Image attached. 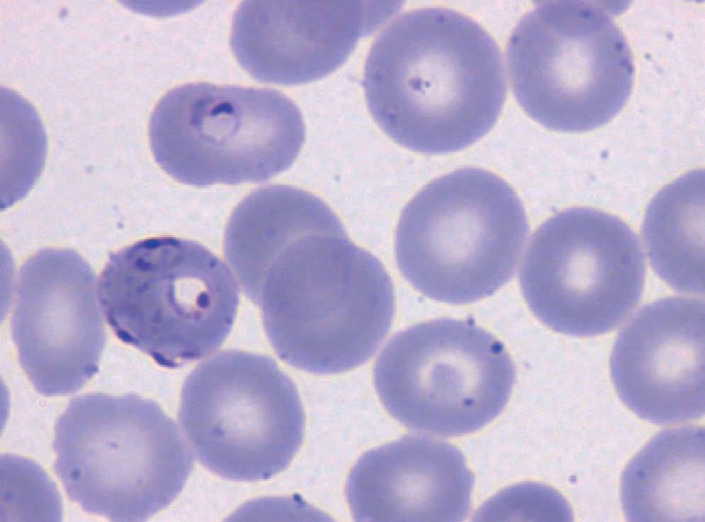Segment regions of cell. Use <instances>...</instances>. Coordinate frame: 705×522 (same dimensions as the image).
<instances>
[{
	"instance_id": "cell-12",
	"label": "cell",
	"mask_w": 705,
	"mask_h": 522,
	"mask_svg": "<svg viewBox=\"0 0 705 522\" xmlns=\"http://www.w3.org/2000/svg\"><path fill=\"white\" fill-rule=\"evenodd\" d=\"M360 1H246L233 15L230 47L239 64L264 83L295 86L340 67L359 40L397 8Z\"/></svg>"
},
{
	"instance_id": "cell-9",
	"label": "cell",
	"mask_w": 705,
	"mask_h": 522,
	"mask_svg": "<svg viewBox=\"0 0 705 522\" xmlns=\"http://www.w3.org/2000/svg\"><path fill=\"white\" fill-rule=\"evenodd\" d=\"M516 380L504 344L472 319L437 318L395 334L373 369L378 397L406 428L474 433L497 417Z\"/></svg>"
},
{
	"instance_id": "cell-18",
	"label": "cell",
	"mask_w": 705,
	"mask_h": 522,
	"mask_svg": "<svg viewBox=\"0 0 705 522\" xmlns=\"http://www.w3.org/2000/svg\"><path fill=\"white\" fill-rule=\"evenodd\" d=\"M1 501L8 516L61 520L62 502L55 484L39 465L23 457H1Z\"/></svg>"
},
{
	"instance_id": "cell-17",
	"label": "cell",
	"mask_w": 705,
	"mask_h": 522,
	"mask_svg": "<svg viewBox=\"0 0 705 522\" xmlns=\"http://www.w3.org/2000/svg\"><path fill=\"white\" fill-rule=\"evenodd\" d=\"M47 140L35 108L16 91L1 88V208L22 199L44 165Z\"/></svg>"
},
{
	"instance_id": "cell-13",
	"label": "cell",
	"mask_w": 705,
	"mask_h": 522,
	"mask_svg": "<svg viewBox=\"0 0 705 522\" xmlns=\"http://www.w3.org/2000/svg\"><path fill=\"white\" fill-rule=\"evenodd\" d=\"M610 375L621 401L652 424L705 412L704 302L671 296L642 307L614 342Z\"/></svg>"
},
{
	"instance_id": "cell-7",
	"label": "cell",
	"mask_w": 705,
	"mask_h": 522,
	"mask_svg": "<svg viewBox=\"0 0 705 522\" xmlns=\"http://www.w3.org/2000/svg\"><path fill=\"white\" fill-rule=\"evenodd\" d=\"M305 134L299 108L283 93L201 81L168 91L149 123L157 164L196 187L266 181L290 168Z\"/></svg>"
},
{
	"instance_id": "cell-11",
	"label": "cell",
	"mask_w": 705,
	"mask_h": 522,
	"mask_svg": "<svg viewBox=\"0 0 705 522\" xmlns=\"http://www.w3.org/2000/svg\"><path fill=\"white\" fill-rule=\"evenodd\" d=\"M11 331L20 365L42 395L74 393L97 373L106 331L95 273L79 253L45 248L23 263Z\"/></svg>"
},
{
	"instance_id": "cell-16",
	"label": "cell",
	"mask_w": 705,
	"mask_h": 522,
	"mask_svg": "<svg viewBox=\"0 0 705 522\" xmlns=\"http://www.w3.org/2000/svg\"><path fill=\"white\" fill-rule=\"evenodd\" d=\"M642 236L650 265L682 293L704 292V172L693 170L660 189L645 212Z\"/></svg>"
},
{
	"instance_id": "cell-3",
	"label": "cell",
	"mask_w": 705,
	"mask_h": 522,
	"mask_svg": "<svg viewBox=\"0 0 705 522\" xmlns=\"http://www.w3.org/2000/svg\"><path fill=\"white\" fill-rule=\"evenodd\" d=\"M54 470L67 497L110 521H145L169 506L193 469L177 425L135 393H87L55 422Z\"/></svg>"
},
{
	"instance_id": "cell-6",
	"label": "cell",
	"mask_w": 705,
	"mask_h": 522,
	"mask_svg": "<svg viewBox=\"0 0 705 522\" xmlns=\"http://www.w3.org/2000/svg\"><path fill=\"white\" fill-rule=\"evenodd\" d=\"M506 57L518 104L551 130L600 127L631 93L630 47L610 13L597 3H538L513 28Z\"/></svg>"
},
{
	"instance_id": "cell-10",
	"label": "cell",
	"mask_w": 705,
	"mask_h": 522,
	"mask_svg": "<svg viewBox=\"0 0 705 522\" xmlns=\"http://www.w3.org/2000/svg\"><path fill=\"white\" fill-rule=\"evenodd\" d=\"M645 261L624 220L587 207L567 208L530 239L519 271L533 314L551 330L592 337L616 328L640 301Z\"/></svg>"
},
{
	"instance_id": "cell-8",
	"label": "cell",
	"mask_w": 705,
	"mask_h": 522,
	"mask_svg": "<svg viewBox=\"0 0 705 522\" xmlns=\"http://www.w3.org/2000/svg\"><path fill=\"white\" fill-rule=\"evenodd\" d=\"M178 418L199 463L222 479L265 481L299 450L305 415L293 380L269 356L220 351L186 378Z\"/></svg>"
},
{
	"instance_id": "cell-4",
	"label": "cell",
	"mask_w": 705,
	"mask_h": 522,
	"mask_svg": "<svg viewBox=\"0 0 705 522\" xmlns=\"http://www.w3.org/2000/svg\"><path fill=\"white\" fill-rule=\"evenodd\" d=\"M528 232L522 203L508 183L483 169L462 168L432 180L405 206L396 263L426 297L470 304L511 280Z\"/></svg>"
},
{
	"instance_id": "cell-1",
	"label": "cell",
	"mask_w": 705,
	"mask_h": 522,
	"mask_svg": "<svg viewBox=\"0 0 705 522\" xmlns=\"http://www.w3.org/2000/svg\"><path fill=\"white\" fill-rule=\"evenodd\" d=\"M278 356L307 373L354 369L376 353L395 309L392 280L380 261L349 237L320 197L283 218L258 301Z\"/></svg>"
},
{
	"instance_id": "cell-2",
	"label": "cell",
	"mask_w": 705,
	"mask_h": 522,
	"mask_svg": "<svg viewBox=\"0 0 705 522\" xmlns=\"http://www.w3.org/2000/svg\"><path fill=\"white\" fill-rule=\"evenodd\" d=\"M369 112L394 142L438 154L462 150L495 125L507 82L498 45L451 8L407 11L380 31L366 57Z\"/></svg>"
},
{
	"instance_id": "cell-14",
	"label": "cell",
	"mask_w": 705,
	"mask_h": 522,
	"mask_svg": "<svg viewBox=\"0 0 705 522\" xmlns=\"http://www.w3.org/2000/svg\"><path fill=\"white\" fill-rule=\"evenodd\" d=\"M474 476L453 445L407 435L365 452L351 469L345 495L357 521H462Z\"/></svg>"
},
{
	"instance_id": "cell-5",
	"label": "cell",
	"mask_w": 705,
	"mask_h": 522,
	"mask_svg": "<svg viewBox=\"0 0 705 522\" xmlns=\"http://www.w3.org/2000/svg\"><path fill=\"white\" fill-rule=\"evenodd\" d=\"M98 295L115 336L174 369L223 343L239 306L237 281L198 242L174 237L142 239L110 253Z\"/></svg>"
},
{
	"instance_id": "cell-15",
	"label": "cell",
	"mask_w": 705,
	"mask_h": 522,
	"mask_svg": "<svg viewBox=\"0 0 705 522\" xmlns=\"http://www.w3.org/2000/svg\"><path fill=\"white\" fill-rule=\"evenodd\" d=\"M703 427L686 426L654 436L628 462L620 485L628 521L704 520Z\"/></svg>"
}]
</instances>
